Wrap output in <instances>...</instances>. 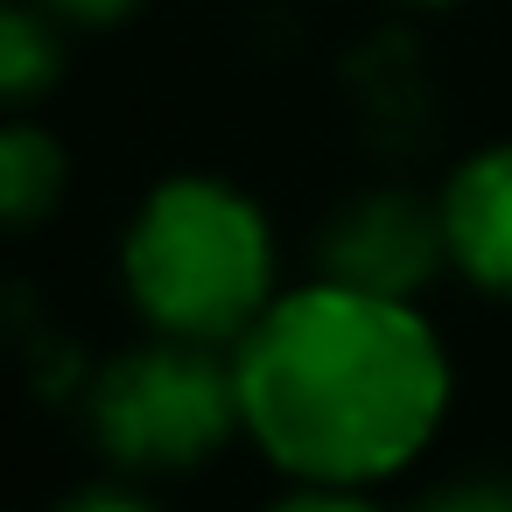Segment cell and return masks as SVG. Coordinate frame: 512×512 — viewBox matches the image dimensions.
Wrapping results in <instances>:
<instances>
[{
	"label": "cell",
	"mask_w": 512,
	"mask_h": 512,
	"mask_svg": "<svg viewBox=\"0 0 512 512\" xmlns=\"http://www.w3.org/2000/svg\"><path fill=\"white\" fill-rule=\"evenodd\" d=\"M246 435L302 484L358 491L407 470L449 407V358L407 295L316 281L239 337Z\"/></svg>",
	"instance_id": "cell-1"
},
{
	"label": "cell",
	"mask_w": 512,
	"mask_h": 512,
	"mask_svg": "<svg viewBox=\"0 0 512 512\" xmlns=\"http://www.w3.org/2000/svg\"><path fill=\"white\" fill-rule=\"evenodd\" d=\"M127 295L134 309L197 344L246 337L274 302V232L267 211L218 176H169L127 225Z\"/></svg>",
	"instance_id": "cell-2"
},
{
	"label": "cell",
	"mask_w": 512,
	"mask_h": 512,
	"mask_svg": "<svg viewBox=\"0 0 512 512\" xmlns=\"http://www.w3.org/2000/svg\"><path fill=\"white\" fill-rule=\"evenodd\" d=\"M92 428L134 470H190L232 428H246L239 372L225 358H211V344H197V337L141 344L99 372Z\"/></svg>",
	"instance_id": "cell-3"
},
{
	"label": "cell",
	"mask_w": 512,
	"mask_h": 512,
	"mask_svg": "<svg viewBox=\"0 0 512 512\" xmlns=\"http://www.w3.org/2000/svg\"><path fill=\"white\" fill-rule=\"evenodd\" d=\"M323 253H330V281H351L372 295H407L428 281L435 253H449V246H442V211L428 218L407 197H365L358 211L337 218Z\"/></svg>",
	"instance_id": "cell-4"
},
{
	"label": "cell",
	"mask_w": 512,
	"mask_h": 512,
	"mask_svg": "<svg viewBox=\"0 0 512 512\" xmlns=\"http://www.w3.org/2000/svg\"><path fill=\"white\" fill-rule=\"evenodd\" d=\"M442 246L477 288L512 302V148H484L449 176Z\"/></svg>",
	"instance_id": "cell-5"
},
{
	"label": "cell",
	"mask_w": 512,
	"mask_h": 512,
	"mask_svg": "<svg viewBox=\"0 0 512 512\" xmlns=\"http://www.w3.org/2000/svg\"><path fill=\"white\" fill-rule=\"evenodd\" d=\"M71 162L43 127H0V225H36L64 204Z\"/></svg>",
	"instance_id": "cell-6"
},
{
	"label": "cell",
	"mask_w": 512,
	"mask_h": 512,
	"mask_svg": "<svg viewBox=\"0 0 512 512\" xmlns=\"http://www.w3.org/2000/svg\"><path fill=\"white\" fill-rule=\"evenodd\" d=\"M57 36L43 29V15L15 8V0H0V106L15 99H36L57 85Z\"/></svg>",
	"instance_id": "cell-7"
},
{
	"label": "cell",
	"mask_w": 512,
	"mask_h": 512,
	"mask_svg": "<svg viewBox=\"0 0 512 512\" xmlns=\"http://www.w3.org/2000/svg\"><path fill=\"white\" fill-rule=\"evenodd\" d=\"M421 512H512V484H463V491H442Z\"/></svg>",
	"instance_id": "cell-8"
},
{
	"label": "cell",
	"mask_w": 512,
	"mask_h": 512,
	"mask_svg": "<svg viewBox=\"0 0 512 512\" xmlns=\"http://www.w3.org/2000/svg\"><path fill=\"white\" fill-rule=\"evenodd\" d=\"M274 512H379V505H365L358 491H337V484H309V491L281 498Z\"/></svg>",
	"instance_id": "cell-9"
},
{
	"label": "cell",
	"mask_w": 512,
	"mask_h": 512,
	"mask_svg": "<svg viewBox=\"0 0 512 512\" xmlns=\"http://www.w3.org/2000/svg\"><path fill=\"white\" fill-rule=\"evenodd\" d=\"M57 512H155V505H148V498H134V491H120V484H92V491L64 498Z\"/></svg>",
	"instance_id": "cell-10"
},
{
	"label": "cell",
	"mask_w": 512,
	"mask_h": 512,
	"mask_svg": "<svg viewBox=\"0 0 512 512\" xmlns=\"http://www.w3.org/2000/svg\"><path fill=\"white\" fill-rule=\"evenodd\" d=\"M57 15H78V22H120L134 0H50Z\"/></svg>",
	"instance_id": "cell-11"
},
{
	"label": "cell",
	"mask_w": 512,
	"mask_h": 512,
	"mask_svg": "<svg viewBox=\"0 0 512 512\" xmlns=\"http://www.w3.org/2000/svg\"><path fill=\"white\" fill-rule=\"evenodd\" d=\"M421 8H449V0H421Z\"/></svg>",
	"instance_id": "cell-12"
}]
</instances>
